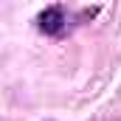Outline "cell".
<instances>
[{
  "mask_svg": "<svg viewBox=\"0 0 121 121\" xmlns=\"http://www.w3.org/2000/svg\"><path fill=\"white\" fill-rule=\"evenodd\" d=\"M37 26H39V31H45V34H59L62 26H65V11H62L59 6L45 9V11L37 17Z\"/></svg>",
  "mask_w": 121,
  "mask_h": 121,
  "instance_id": "6da1fadb",
  "label": "cell"
}]
</instances>
